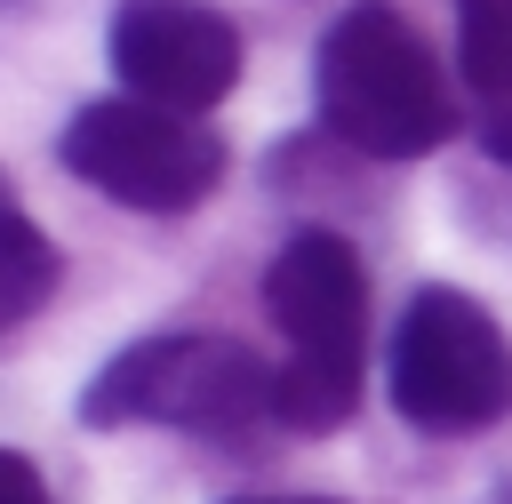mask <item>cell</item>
<instances>
[{
	"instance_id": "cell-1",
	"label": "cell",
	"mask_w": 512,
	"mask_h": 504,
	"mask_svg": "<svg viewBox=\"0 0 512 504\" xmlns=\"http://www.w3.org/2000/svg\"><path fill=\"white\" fill-rule=\"evenodd\" d=\"M320 128L368 160H424L456 136V96L424 32L392 0H352L312 48Z\"/></svg>"
},
{
	"instance_id": "cell-2",
	"label": "cell",
	"mask_w": 512,
	"mask_h": 504,
	"mask_svg": "<svg viewBox=\"0 0 512 504\" xmlns=\"http://www.w3.org/2000/svg\"><path fill=\"white\" fill-rule=\"evenodd\" d=\"M264 312L288 336V360L272 384V424H288V432L352 424L360 376H368V264H360V248L328 224H304L264 272Z\"/></svg>"
},
{
	"instance_id": "cell-3",
	"label": "cell",
	"mask_w": 512,
	"mask_h": 504,
	"mask_svg": "<svg viewBox=\"0 0 512 504\" xmlns=\"http://www.w3.org/2000/svg\"><path fill=\"white\" fill-rule=\"evenodd\" d=\"M280 368H264L232 336H144L104 360L80 392V424H184V432H248L272 416Z\"/></svg>"
},
{
	"instance_id": "cell-4",
	"label": "cell",
	"mask_w": 512,
	"mask_h": 504,
	"mask_svg": "<svg viewBox=\"0 0 512 504\" xmlns=\"http://www.w3.org/2000/svg\"><path fill=\"white\" fill-rule=\"evenodd\" d=\"M384 392L416 432H488L512 416V344L488 304L464 288H416L392 352H384Z\"/></svg>"
},
{
	"instance_id": "cell-5",
	"label": "cell",
	"mask_w": 512,
	"mask_h": 504,
	"mask_svg": "<svg viewBox=\"0 0 512 504\" xmlns=\"http://www.w3.org/2000/svg\"><path fill=\"white\" fill-rule=\"evenodd\" d=\"M56 160L120 200V208H144V216H176L192 200L216 192L224 176V136L200 128L192 112H168V104H144V96H96L64 120L56 136Z\"/></svg>"
},
{
	"instance_id": "cell-6",
	"label": "cell",
	"mask_w": 512,
	"mask_h": 504,
	"mask_svg": "<svg viewBox=\"0 0 512 504\" xmlns=\"http://www.w3.org/2000/svg\"><path fill=\"white\" fill-rule=\"evenodd\" d=\"M120 96L208 120L240 88V24L208 0H120L104 32Z\"/></svg>"
},
{
	"instance_id": "cell-7",
	"label": "cell",
	"mask_w": 512,
	"mask_h": 504,
	"mask_svg": "<svg viewBox=\"0 0 512 504\" xmlns=\"http://www.w3.org/2000/svg\"><path fill=\"white\" fill-rule=\"evenodd\" d=\"M456 72L488 104H512V0H456Z\"/></svg>"
},
{
	"instance_id": "cell-8",
	"label": "cell",
	"mask_w": 512,
	"mask_h": 504,
	"mask_svg": "<svg viewBox=\"0 0 512 504\" xmlns=\"http://www.w3.org/2000/svg\"><path fill=\"white\" fill-rule=\"evenodd\" d=\"M8 296H0V328H24L40 304H48V288L64 280V256L40 240V224L24 216V208H8Z\"/></svg>"
},
{
	"instance_id": "cell-9",
	"label": "cell",
	"mask_w": 512,
	"mask_h": 504,
	"mask_svg": "<svg viewBox=\"0 0 512 504\" xmlns=\"http://www.w3.org/2000/svg\"><path fill=\"white\" fill-rule=\"evenodd\" d=\"M0 504H48V488H40V472H32V456H0Z\"/></svg>"
},
{
	"instance_id": "cell-10",
	"label": "cell",
	"mask_w": 512,
	"mask_h": 504,
	"mask_svg": "<svg viewBox=\"0 0 512 504\" xmlns=\"http://www.w3.org/2000/svg\"><path fill=\"white\" fill-rule=\"evenodd\" d=\"M488 152L512 168V104H496V128H488Z\"/></svg>"
}]
</instances>
